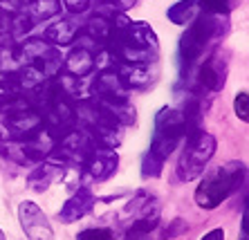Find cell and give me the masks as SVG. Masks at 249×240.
I'll use <instances>...</instances> for the list:
<instances>
[{
  "label": "cell",
  "mask_w": 249,
  "mask_h": 240,
  "mask_svg": "<svg viewBox=\"0 0 249 240\" xmlns=\"http://www.w3.org/2000/svg\"><path fill=\"white\" fill-rule=\"evenodd\" d=\"M245 169L243 162H231L225 166H215L207 171L202 184L196 189V202L200 209H215L220 206L233 191L245 184Z\"/></svg>",
  "instance_id": "6da1fadb"
},
{
  "label": "cell",
  "mask_w": 249,
  "mask_h": 240,
  "mask_svg": "<svg viewBox=\"0 0 249 240\" xmlns=\"http://www.w3.org/2000/svg\"><path fill=\"white\" fill-rule=\"evenodd\" d=\"M215 16H220V14H204L189 23V30L184 32L180 41V56L186 68H191L202 59L211 41L222 34V25Z\"/></svg>",
  "instance_id": "7a4b0ae2"
},
{
  "label": "cell",
  "mask_w": 249,
  "mask_h": 240,
  "mask_svg": "<svg viewBox=\"0 0 249 240\" xmlns=\"http://www.w3.org/2000/svg\"><path fill=\"white\" fill-rule=\"evenodd\" d=\"M215 146H218L215 137L204 130H196L193 135L186 137V146L178 164V177L182 182H191L202 175L209 159L215 155Z\"/></svg>",
  "instance_id": "3957f363"
},
{
  "label": "cell",
  "mask_w": 249,
  "mask_h": 240,
  "mask_svg": "<svg viewBox=\"0 0 249 240\" xmlns=\"http://www.w3.org/2000/svg\"><path fill=\"white\" fill-rule=\"evenodd\" d=\"M182 137H184V121H182L180 110H175V108H162L155 117V135H153V141H151V148H148V151L166 162V157L173 153V148L180 144Z\"/></svg>",
  "instance_id": "277c9868"
},
{
  "label": "cell",
  "mask_w": 249,
  "mask_h": 240,
  "mask_svg": "<svg viewBox=\"0 0 249 240\" xmlns=\"http://www.w3.org/2000/svg\"><path fill=\"white\" fill-rule=\"evenodd\" d=\"M20 63H29L38 68L45 79L54 76L61 70V54H58L56 45L43 41V38H29L20 45Z\"/></svg>",
  "instance_id": "5b68a950"
},
{
  "label": "cell",
  "mask_w": 249,
  "mask_h": 240,
  "mask_svg": "<svg viewBox=\"0 0 249 240\" xmlns=\"http://www.w3.org/2000/svg\"><path fill=\"white\" fill-rule=\"evenodd\" d=\"M18 218H20V227L27 234L29 240H52L54 231L52 224L47 223V216L38 209V205L34 202H20L18 206Z\"/></svg>",
  "instance_id": "8992f818"
},
{
  "label": "cell",
  "mask_w": 249,
  "mask_h": 240,
  "mask_svg": "<svg viewBox=\"0 0 249 240\" xmlns=\"http://www.w3.org/2000/svg\"><path fill=\"white\" fill-rule=\"evenodd\" d=\"M117 164H119V155L115 153V148L97 146L83 162V169H86V175L90 180L104 182L117 171Z\"/></svg>",
  "instance_id": "52a82bcc"
},
{
  "label": "cell",
  "mask_w": 249,
  "mask_h": 240,
  "mask_svg": "<svg viewBox=\"0 0 249 240\" xmlns=\"http://www.w3.org/2000/svg\"><path fill=\"white\" fill-rule=\"evenodd\" d=\"M92 206H94L92 191H90L88 187H83L63 205V209H61L58 218H61V223L70 224V223H74V220H81L83 216H88V213L92 211Z\"/></svg>",
  "instance_id": "ba28073f"
},
{
  "label": "cell",
  "mask_w": 249,
  "mask_h": 240,
  "mask_svg": "<svg viewBox=\"0 0 249 240\" xmlns=\"http://www.w3.org/2000/svg\"><path fill=\"white\" fill-rule=\"evenodd\" d=\"M115 72L128 90L144 88V86H148L153 81L151 63H126V61H119V68Z\"/></svg>",
  "instance_id": "9c48e42d"
},
{
  "label": "cell",
  "mask_w": 249,
  "mask_h": 240,
  "mask_svg": "<svg viewBox=\"0 0 249 240\" xmlns=\"http://www.w3.org/2000/svg\"><path fill=\"white\" fill-rule=\"evenodd\" d=\"M227 79V68L225 61L213 56V59H207L202 65H200V72H197V81L204 90L209 92H218V90L225 86Z\"/></svg>",
  "instance_id": "30bf717a"
},
{
  "label": "cell",
  "mask_w": 249,
  "mask_h": 240,
  "mask_svg": "<svg viewBox=\"0 0 249 240\" xmlns=\"http://www.w3.org/2000/svg\"><path fill=\"white\" fill-rule=\"evenodd\" d=\"M65 72L70 76H90V72L94 70V52L86 50V47L76 45L72 52L65 56V63H63Z\"/></svg>",
  "instance_id": "8fae6325"
},
{
  "label": "cell",
  "mask_w": 249,
  "mask_h": 240,
  "mask_svg": "<svg viewBox=\"0 0 249 240\" xmlns=\"http://www.w3.org/2000/svg\"><path fill=\"white\" fill-rule=\"evenodd\" d=\"M79 34V23L72 18H61L45 30V41L52 45H70Z\"/></svg>",
  "instance_id": "7c38bea8"
},
{
  "label": "cell",
  "mask_w": 249,
  "mask_h": 240,
  "mask_svg": "<svg viewBox=\"0 0 249 240\" xmlns=\"http://www.w3.org/2000/svg\"><path fill=\"white\" fill-rule=\"evenodd\" d=\"M61 175H63V166L61 164H54V162L52 164H41L32 171L29 187L34 189V191H45V189L50 187L54 180H58Z\"/></svg>",
  "instance_id": "4fadbf2b"
},
{
  "label": "cell",
  "mask_w": 249,
  "mask_h": 240,
  "mask_svg": "<svg viewBox=\"0 0 249 240\" xmlns=\"http://www.w3.org/2000/svg\"><path fill=\"white\" fill-rule=\"evenodd\" d=\"M27 16L34 23H41L61 12V0H27Z\"/></svg>",
  "instance_id": "5bb4252c"
},
{
  "label": "cell",
  "mask_w": 249,
  "mask_h": 240,
  "mask_svg": "<svg viewBox=\"0 0 249 240\" xmlns=\"http://www.w3.org/2000/svg\"><path fill=\"white\" fill-rule=\"evenodd\" d=\"M197 16H200V7H197L196 0H182V2H175L168 9V20L175 25H186L196 20Z\"/></svg>",
  "instance_id": "9a60e30c"
},
{
  "label": "cell",
  "mask_w": 249,
  "mask_h": 240,
  "mask_svg": "<svg viewBox=\"0 0 249 240\" xmlns=\"http://www.w3.org/2000/svg\"><path fill=\"white\" fill-rule=\"evenodd\" d=\"M157 224H160V213H157V209L153 211V213H144L142 218H137V220H135L133 227L128 229V238H130V240L144 238V236L151 234Z\"/></svg>",
  "instance_id": "2e32d148"
},
{
  "label": "cell",
  "mask_w": 249,
  "mask_h": 240,
  "mask_svg": "<svg viewBox=\"0 0 249 240\" xmlns=\"http://www.w3.org/2000/svg\"><path fill=\"white\" fill-rule=\"evenodd\" d=\"M135 0H97V16L112 18L115 14H124V9L133 7Z\"/></svg>",
  "instance_id": "e0dca14e"
},
{
  "label": "cell",
  "mask_w": 249,
  "mask_h": 240,
  "mask_svg": "<svg viewBox=\"0 0 249 240\" xmlns=\"http://www.w3.org/2000/svg\"><path fill=\"white\" fill-rule=\"evenodd\" d=\"M32 27H34V20L27 16V12H25V9H23V12H18L16 16L9 20V34H12L14 38H23V36L27 34Z\"/></svg>",
  "instance_id": "ac0fdd59"
},
{
  "label": "cell",
  "mask_w": 249,
  "mask_h": 240,
  "mask_svg": "<svg viewBox=\"0 0 249 240\" xmlns=\"http://www.w3.org/2000/svg\"><path fill=\"white\" fill-rule=\"evenodd\" d=\"M162 169H164V159L153 155L151 151L144 155L142 159V175L144 177H160L162 175Z\"/></svg>",
  "instance_id": "d6986e66"
},
{
  "label": "cell",
  "mask_w": 249,
  "mask_h": 240,
  "mask_svg": "<svg viewBox=\"0 0 249 240\" xmlns=\"http://www.w3.org/2000/svg\"><path fill=\"white\" fill-rule=\"evenodd\" d=\"M204 14H222L229 7V0H196Z\"/></svg>",
  "instance_id": "ffe728a7"
},
{
  "label": "cell",
  "mask_w": 249,
  "mask_h": 240,
  "mask_svg": "<svg viewBox=\"0 0 249 240\" xmlns=\"http://www.w3.org/2000/svg\"><path fill=\"white\" fill-rule=\"evenodd\" d=\"M76 240H115V234L110 229H86L76 236Z\"/></svg>",
  "instance_id": "44dd1931"
},
{
  "label": "cell",
  "mask_w": 249,
  "mask_h": 240,
  "mask_svg": "<svg viewBox=\"0 0 249 240\" xmlns=\"http://www.w3.org/2000/svg\"><path fill=\"white\" fill-rule=\"evenodd\" d=\"M233 108H236V115L240 121H249V97H247V92H238L236 101H233Z\"/></svg>",
  "instance_id": "7402d4cb"
},
{
  "label": "cell",
  "mask_w": 249,
  "mask_h": 240,
  "mask_svg": "<svg viewBox=\"0 0 249 240\" xmlns=\"http://www.w3.org/2000/svg\"><path fill=\"white\" fill-rule=\"evenodd\" d=\"M61 2L70 14H81L90 7V0H61Z\"/></svg>",
  "instance_id": "603a6c76"
},
{
  "label": "cell",
  "mask_w": 249,
  "mask_h": 240,
  "mask_svg": "<svg viewBox=\"0 0 249 240\" xmlns=\"http://www.w3.org/2000/svg\"><path fill=\"white\" fill-rule=\"evenodd\" d=\"M9 20H12V16H9L5 9H0V38L9 32Z\"/></svg>",
  "instance_id": "cb8c5ba5"
},
{
  "label": "cell",
  "mask_w": 249,
  "mask_h": 240,
  "mask_svg": "<svg viewBox=\"0 0 249 240\" xmlns=\"http://www.w3.org/2000/svg\"><path fill=\"white\" fill-rule=\"evenodd\" d=\"M23 5H25V0H0V9H5V12H7V7L20 9Z\"/></svg>",
  "instance_id": "d4e9b609"
},
{
  "label": "cell",
  "mask_w": 249,
  "mask_h": 240,
  "mask_svg": "<svg viewBox=\"0 0 249 240\" xmlns=\"http://www.w3.org/2000/svg\"><path fill=\"white\" fill-rule=\"evenodd\" d=\"M202 240H225V231H222V229H213V231H209Z\"/></svg>",
  "instance_id": "484cf974"
},
{
  "label": "cell",
  "mask_w": 249,
  "mask_h": 240,
  "mask_svg": "<svg viewBox=\"0 0 249 240\" xmlns=\"http://www.w3.org/2000/svg\"><path fill=\"white\" fill-rule=\"evenodd\" d=\"M0 240H5V234H2V229H0Z\"/></svg>",
  "instance_id": "4316f807"
},
{
  "label": "cell",
  "mask_w": 249,
  "mask_h": 240,
  "mask_svg": "<svg viewBox=\"0 0 249 240\" xmlns=\"http://www.w3.org/2000/svg\"><path fill=\"white\" fill-rule=\"evenodd\" d=\"M240 240H247V238H245V236H243V238H240Z\"/></svg>",
  "instance_id": "83f0119b"
}]
</instances>
